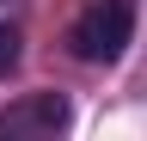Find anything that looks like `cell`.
I'll use <instances>...</instances> for the list:
<instances>
[{"mask_svg":"<svg viewBox=\"0 0 147 141\" xmlns=\"http://www.w3.org/2000/svg\"><path fill=\"white\" fill-rule=\"evenodd\" d=\"M12 61H18V31H12V25H0V74H6Z\"/></svg>","mask_w":147,"mask_h":141,"instance_id":"obj_3","label":"cell"},{"mask_svg":"<svg viewBox=\"0 0 147 141\" xmlns=\"http://www.w3.org/2000/svg\"><path fill=\"white\" fill-rule=\"evenodd\" d=\"M129 37H135V0H92L67 31L80 61H117L129 49Z\"/></svg>","mask_w":147,"mask_h":141,"instance_id":"obj_1","label":"cell"},{"mask_svg":"<svg viewBox=\"0 0 147 141\" xmlns=\"http://www.w3.org/2000/svg\"><path fill=\"white\" fill-rule=\"evenodd\" d=\"M67 123V98H55V92H37L25 104H12L6 117H0V135H55Z\"/></svg>","mask_w":147,"mask_h":141,"instance_id":"obj_2","label":"cell"}]
</instances>
